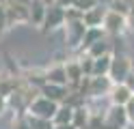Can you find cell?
I'll use <instances>...</instances> for the list:
<instances>
[{
	"mask_svg": "<svg viewBox=\"0 0 134 129\" xmlns=\"http://www.w3.org/2000/svg\"><path fill=\"white\" fill-rule=\"evenodd\" d=\"M9 129H32V125H30V116L26 114V112H20V114H15V116L11 118Z\"/></svg>",
	"mask_w": 134,
	"mask_h": 129,
	"instance_id": "20",
	"label": "cell"
},
{
	"mask_svg": "<svg viewBox=\"0 0 134 129\" xmlns=\"http://www.w3.org/2000/svg\"><path fill=\"white\" fill-rule=\"evenodd\" d=\"M128 24L130 22H128V17H125V15H119V13L108 11V9H106L102 28H104V32L108 34V37H121V34L128 30Z\"/></svg>",
	"mask_w": 134,
	"mask_h": 129,
	"instance_id": "4",
	"label": "cell"
},
{
	"mask_svg": "<svg viewBox=\"0 0 134 129\" xmlns=\"http://www.w3.org/2000/svg\"><path fill=\"white\" fill-rule=\"evenodd\" d=\"M61 26H65V9L58 7V4H48L46 20H43L41 30H43V32H50V30L61 28Z\"/></svg>",
	"mask_w": 134,
	"mask_h": 129,
	"instance_id": "7",
	"label": "cell"
},
{
	"mask_svg": "<svg viewBox=\"0 0 134 129\" xmlns=\"http://www.w3.org/2000/svg\"><path fill=\"white\" fill-rule=\"evenodd\" d=\"M89 118H91L89 106H80V108L74 110V120H71V125L76 127V129H85V127H89Z\"/></svg>",
	"mask_w": 134,
	"mask_h": 129,
	"instance_id": "18",
	"label": "cell"
},
{
	"mask_svg": "<svg viewBox=\"0 0 134 129\" xmlns=\"http://www.w3.org/2000/svg\"><path fill=\"white\" fill-rule=\"evenodd\" d=\"M99 4V0H71V7L74 9H78V11H89V9H93Z\"/></svg>",
	"mask_w": 134,
	"mask_h": 129,
	"instance_id": "21",
	"label": "cell"
},
{
	"mask_svg": "<svg viewBox=\"0 0 134 129\" xmlns=\"http://www.w3.org/2000/svg\"><path fill=\"white\" fill-rule=\"evenodd\" d=\"M43 97H48L50 101H54V103H65L67 99V95H69V88L67 86H58V84H43L41 86V90H39Z\"/></svg>",
	"mask_w": 134,
	"mask_h": 129,
	"instance_id": "12",
	"label": "cell"
},
{
	"mask_svg": "<svg viewBox=\"0 0 134 129\" xmlns=\"http://www.w3.org/2000/svg\"><path fill=\"white\" fill-rule=\"evenodd\" d=\"M110 88H113V82H110V77H108V75H104V77H89V93H87V99L108 97Z\"/></svg>",
	"mask_w": 134,
	"mask_h": 129,
	"instance_id": "8",
	"label": "cell"
},
{
	"mask_svg": "<svg viewBox=\"0 0 134 129\" xmlns=\"http://www.w3.org/2000/svg\"><path fill=\"white\" fill-rule=\"evenodd\" d=\"M46 84H58V86H67L65 63H54L52 67H48V69H46Z\"/></svg>",
	"mask_w": 134,
	"mask_h": 129,
	"instance_id": "14",
	"label": "cell"
},
{
	"mask_svg": "<svg viewBox=\"0 0 134 129\" xmlns=\"http://www.w3.org/2000/svg\"><path fill=\"white\" fill-rule=\"evenodd\" d=\"M28 4H30V0H9V2L4 4L7 24H26V22H30Z\"/></svg>",
	"mask_w": 134,
	"mask_h": 129,
	"instance_id": "3",
	"label": "cell"
},
{
	"mask_svg": "<svg viewBox=\"0 0 134 129\" xmlns=\"http://www.w3.org/2000/svg\"><path fill=\"white\" fill-rule=\"evenodd\" d=\"M132 97H134V93H132L125 84H113L110 93H108L110 106H121V108H125V103H128Z\"/></svg>",
	"mask_w": 134,
	"mask_h": 129,
	"instance_id": "10",
	"label": "cell"
},
{
	"mask_svg": "<svg viewBox=\"0 0 134 129\" xmlns=\"http://www.w3.org/2000/svg\"><path fill=\"white\" fill-rule=\"evenodd\" d=\"M125 114H128V120H130V123H134V97L125 103Z\"/></svg>",
	"mask_w": 134,
	"mask_h": 129,
	"instance_id": "24",
	"label": "cell"
},
{
	"mask_svg": "<svg viewBox=\"0 0 134 129\" xmlns=\"http://www.w3.org/2000/svg\"><path fill=\"white\" fill-rule=\"evenodd\" d=\"M110 63H113V54H106L102 58H93V77H104L110 71Z\"/></svg>",
	"mask_w": 134,
	"mask_h": 129,
	"instance_id": "17",
	"label": "cell"
},
{
	"mask_svg": "<svg viewBox=\"0 0 134 129\" xmlns=\"http://www.w3.org/2000/svg\"><path fill=\"white\" fill-rule=\"evenodd\" d=\"M85 32H87V26L85 22H67L65 24V43L69 50H80L82 45V39H85Z\"/></svg>",
	"mask_w": 134,
	"mask_h": 129,
	"instance_id": "5",
	"label": "cell"
},
{
	"mask_svg": "<svg viewBox=\"0 0 134 129\" xmlns=\"http://www.w3.org/2000/svg\"><path fill=\"white\" fill-rule=\"evenodd\" d=\"M106 37V32H104V28H87V32H85V39H82V45H80V50L82 52H87L93 43H97L99 39H104Z\"/></svg>",
	"mask_w": 134,
	"mask_h": 129,
	"instance_id": "19",
	"label": "cell"
},
{
	"mask_svg": "<svg viewBox=\"0 0 134 129\" xmlns=\"http://www.w3.org/2000/svg\"><path fill=\"white\" fill-rule=\"evenodd\" d=\"M104 120H106V129H125V125L130 123L125 108L121 106H108L104 112Z\"/></svg>",
	"mask_w": 134,
	"mask_h": 129,
	"instance_id": "6",
	"label": "cell"
},
{
	"mask_svg": "<svg viewBox=\"0 0 134 129\" xmlns=\"http://www.w3.org/2000/svg\"><path fill=\"white\" fill-rule=\"evenodd\" d=\"M85 54L89 56V58H102V56H106V54H113V43H110V37H106L104 39H99L97 43H93Z\"/></svg>",
	"mask_w": 134,
	"mask_h": 129,
	"instance_id": "15",
	"label": "cell"
},
{
	"mask_svg": "<svg viewBox=\"0 0 134 129\" xmlns=\"http://www.w3.org/2000/svg\"><path fill=\"white\" fill-rule=\"evenodd\" d=\"M7 9H4V4H0V37H2V32L7 30Z\"/></svg>",
	"mask_w": 134,
	"mask_h": 129,
	"instance_id": "23",
	"label": "cell"
},
{
	"mask_svg": "<svg viewBox=\"0 0 134 129\" xmlns=\"http://www.w3.org/2000/svg\"><path fill=\"white\" fill-rule=\"evenodd\" d=\"M46 11H48V4L46 0H30L28 4V15H30V24L32 26H43V20H46Z\"/></svg>",
	"mask_w": 134,
	"mask_h": 129,
	"instance_id": "13",
	"label": "cell"
},
{
	"mask_svg": "<svg viewBox=\"0 0 134 129\" xmlns=\"http://www.w3.org/2000/svg\"><path fill=\"white\" fill-rule=\"evenodd\" d=\"M71 120H74V108L67 106V103H61L54 118H52V123L54 125H71Z\"/></svg>",
	"mask_w": 134,
	"mask_h": 129,
	"instance_id": "16",
	"label": "cell"
},
{
	"mask_svg": "<svg viewBox=\"0 0 134 129\" xmlns=\"http://www.w3.org/2000/svg\"><path fill=\"white\" fill-rule=\"evenodd\" d=\"M54 129H76L74 125H54Z\"/></svg>",
	"mask_w": 134,
	"mask_h": 129,
	"instance_id": "27",
	"label": "cell"
},
{
	"mask_svg": "<svg viewBox=\"0 0 134 129\" xmlns=\"http://www.w3.org/2000/svg\"><path fill=\"white\" fill-rule=\"evenodd\" d=\"M123 84H125V86H128V88H130V90L134 93V69L130 71V75L125 77V82H123Z\"/></svg>",
	"mask_w": 134,
	"mask_h": 129,
	"instance_id": "25",
	"label": "cell"
},
{
	"mask_svg": "<svg viewBox=\"0 0 134 129\" xmlns=\"http://www.w3.org/2000/svg\"><path fill=\"white\" fill-rule=\"evenodd\" d=\"M56 110H58V103L50 101L48 97H43V95H39V97L32 99V103H30L28 110H26V114H28V116H32V118L52 120V118H54V114H56Z\"/></svg>",
	"mask_w": 134,
	"mask_h": 129,
	"instance_id": "1",
	"label": "cell"
},
{
	"mask_svg": "<svg viewBox=\"0 0 134 129\" xmlns=\"http://www.w3.org/2000/svg\"><path fill=\"white\" fill-rule=\"evenodd\" d=\"M132 71V60L121 54V52H115L113 54V63H110V71H108V77H110L113 84H123L125 77Z\"/></svg>",
	"mask_w": 134,
	"mask_h": 129,
	"instance_id": "2",
	"label": "cell"
},
{
	"mask_svg": "<svg viewBox=\"0 0 134 129\" xmlns=\"http://www.w3.org/2000/svg\"><path fill=\"white\" fill-rule=\"evenodd\" d=\"M7 108H9V103H7V97H4V95H0V116L4 114V110H7Z\"/></svg>",
	"mask_w": 134,
	"mask_h": 129,
	"instance_id": "26",
	"label": "cell"
},
{
	"mask_svg": "<svg viewBox=\"0 0 134 129\" xmlns=\"http://www.w3.org/2000/svg\"><path fill=\"white\" fill-rule=\"evenodd\" d=\"M65 75H67V86L69 88H76L82 82V67H80V58H69L65 60Z\"/></svg>",
	"mask_w": 134,
	"mask_h": 129,
	"instance_id": "9",
	"label": "cell"
},
{
	"mask_svg": "<svg viewBox=\"0 0 134 129\" xmlns=\"http://www.w3.org/2000/svg\"><path fill=\"white\" fill-rule=\"evenodd\" d=\"M104 15H106V7L97 4V7H93V9H89V11L82 13V22H85L87 28H102Z\"/></svg>",
	"mask_w": 134,
	"mask_h": 129,
	"instance_id": "11",
	"label": "cell"
},
{
	"mask_svg": "<svg viewBox=\"0 0 134 129\" xmlns=\"http://www.w3.org/2000/svg\"><path fill=\"white\" fill-rule=\"evenodd\" d=\"M80 67H82V75L85 77H93V58H89L85 54L80 58Z\"/></svg>",
	"mask_w": 134,
	"mask_h": 129,
	"instance_id": "22",
	"label": "cell"
}]
</instances>
